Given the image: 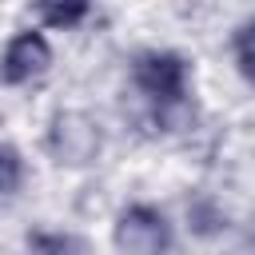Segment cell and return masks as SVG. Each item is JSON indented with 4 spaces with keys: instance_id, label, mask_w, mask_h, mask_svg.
<instances>
[{
    "instance_id": "cell-3",
    "label": "cell",
    "mask_w": 255,
    "mask_h": 255,
    "mask_svg": "<svg viewBox=\"0 0 255 255\" xmlns=\"http://www.w3.org/2000/svg\"><path fill=\"white\" fill-rule=\"evenodd\" d=\"M135 88L155 104H179L187 96V60L179 52H143L135 56Z\"/></svg>"
},
{
    "instance_id": "cell-2",
    "label": "cell",
    "mask_w": 255,
    "mask_h": 255,
    "mask_svg": "<svg viewBox=\"0 0 255 255\" xmlns=\"http://www.w3.org/2000/svg\"><path fill=\"white\" fill-rule=\"evenodd\" d=\"M112 239L124 255H167L171 251V223L159 207L131 203V207L120 211Z\"/></svg>"
},
{
    "instance_id": "cell-8",
    "label": "cell",
    "mask_w": 255,
    "mask_h": 255,
    "mask_svg": "<svg viewBox=\"0 0 255 255\" xmlns=\"http://www.w3.org/2000/svg\"><path fill=\"white\" fill-rule=\"evenodd\" d=\"M235 64H239V72L255 84V20H247V24L235 32Z\"/></svg>"
},
{
    "instance_id": "cell-5",
    "label": "cell",
    "mask_w": 255,
    "mask_h": 255,
    "mask_svg": "<svg viewBox=\"0 0 255 255\" xmlns=\"http://www.w3.org/2000/svg\"><path fill=\"white\" fill-rule=\"evenodd\" d=\"M28 247L36 255H96L92 243L72 231H28Z\"/></svg>"
},
{
    "instance_id": "cell-4",
    "label": "cell",
    "mask_w": 255,
    "mask_h": 255,
    "mask_svg": "<svg viewBox=\"0 0 255 255\" xmlns=\"http://www.w3.org/2000/svg\"><path fill=\"white\" fill-rule=\"evenodd\" d=\"M52 64V48L40 32H20L8 40L4 56H0V80L4 84H28L36 76H44Z\"/></svg>"
},
{
    "instance_id": "cell-6",
    "label": "cell",
    "mask_w": 255,
    "mask_h": 255,
    "mask_svg": "<svg viewBox=\"0 0 255 255\" xmlns=\"http://www.w3.org/2000/svg\"><path fill=\"white\" fill-rule=\"evenodd\" d=\"M92 0H36V12L48 28H76L88 16Z\"/></svg>"
},
{
    "instance_id": "cell-7",
    "label": "cell",
    "mask_w": 255,
    "mask_h": 255,
    "mask_svg": "<svg viewBox=\"0 0 255 255\" xmlns=\"http://www.w3.org/2000/svg\"><path fill=\"white\" fill-rule=\"evenodd\" d=\"M24 183V159L12 143H0V195H16Z\"/></svg>"
},
{
    "instance_id": "cell-1",
    "label": "cell",
    "mask_w": 255,
    "mask_h": 255,
    "mask_svg": "<svg viewBox=\"0 0 255 255\" xmlns=\"http://www.w3.org/2000/svg\"><path fill=\"white\" fill-rule=\"evenodd\" d=\"M104 147V131L88 112H56L48 124V151L56 155V163L64 167H88Z\"/></svg>"
}]
</instances>
